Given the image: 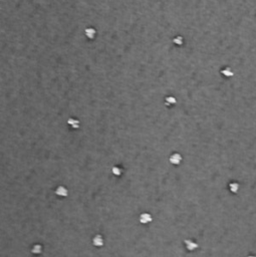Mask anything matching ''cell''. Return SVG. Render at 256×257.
Returning <instances> with one entry per match:
<instances>
[{"label":"cell","instance_id":"52a82bcc","mask_svg":"<svg viewBox=\"0 0 256 257\" xmlns=\"http://www.w3.org/2000/svg\"><path fill=\"white\" fill-rule=\"evenodd\" d=\"M68 123H70L74 129H78V127H80V121H76V119H70L68 121Z\"/></svg>","mask_w":256,"mask_h":257},{"label":"cell","instance_id":"7a4b0ae2","mask_svg":"<svg viewBox=\"0 0 256 257\" xmlns=\"http://www.w3.org/2000/svg\"><path fill=\"white\" fill-rule=\"evenodd\" d=\"M152 220H153V218L149 213H142L140 215V222L142 224H148V223L152 222Z\"/></svg>","mask_w":256,"mask_h":257},{"label":"cell","instance_id":"8992f818","mask_svg":"<svg viewBox=\"0 0 256 257\" xmlns=\"http://www.w3.org/2000/svg\"><path fill=\"white\" fill-rule=\"evenodd\" d=\"M41 251H42V246H41L40 244L33 245L32 248H31V252H32L33 254H40Z\"/></svg>","mask_w":256,"mask_h":257},{"label":"cell","instance_id":"9c48e42d","mask_svg":"<svg viewBox=\"0 0 256 257\" xmlns=\"http://www.w3.org/2000/svg\"><path fill=\"white\" fill-rule=\"evenodd\" d=\"M167 101H168L169 103H176V99H173V97H169V99H167Z\"/></svg>","mask_w":256,"mask_h":257},{"label":"cell","instance_id":"6da1fadb","mask_svg":"<svg viewBox=\"0 0 256 257\" xmlns=\"http://www.w3.org/2000/svg\"><path fill=\"white\" fill-rule=\"evenodd\" d=\"M182 156L178 153H175V154L171 155L170 157V163L173 165H179L181 162H182Z\"/></svg>","mask_w":256,"mask_h":257},{"label":"cell","instance_id":"277c9868","mask_svg":"<svg viewBox=\"0 0 256 257\" xmlns=\"http://www.w3.org/2000/svg\"><path fill=\"white\" fill-rule=\"evenodd\" d=\"M92 243H94V246L96 247H102L104 245V238L100 235H96V236L92 238Z\"/></svg>","mask_w":256,"mask_h":257},{"label":"cell","instance_id":"5b68a950","mask_svg":"<svg viewBox=\"0 0 256 257\" xmlns=\"http://www.w3.org/2000/svg\"><path fill=\"white\" fill-rule=\"evenodd\" d=\"M185 245H186V248L188 249L189 251H193V250H195V249L198 248V244L193 242L192 240H186L185 241Z\"/></svg>","mask_w":256,"mask_h":257},{"label":"cell","instance_id":"ba28073f","mask_svg":"<svg viewBox=\"0 0 256 257\" xmlns=\"http://www.w3.org/2000/svg\"><path fill=\"white\" fill-rule=\"evenodd\" d=\"M112 172H113V174L115 176H121L122 175V169L119 168V167H114L113 169H112Z\"/></svg>","mask_w":256,"mask_h":257},{"label":"cell","instance_id":"3957f363","mask_svg":"<svg viewBox=\"0 0 256 257\" xmlns=\"http://www.w3.org/2000/svg\"><path fill=\"white\" fill-rule=\"evenodd\" d=\"M55 194L57 196H59V197H66L68 195V191L63 186H58L55 190Z\"/></svg>","mask_w":256,"mask_h":257}]
</instances>
